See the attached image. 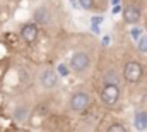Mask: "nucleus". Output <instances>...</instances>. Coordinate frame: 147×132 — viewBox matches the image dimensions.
I'll return each instance as SVG.
<instances>
[{
	"label": "nucleus",
	"instance_id": "nucleus-1",
	"mask_svg": "<svg viewBox=\"0 0 147 132\" xmlns=\"http://www.w3.org/2000/svg\"><path fill=\"white\" fill-rule=\"evenodd\" d=\"M142 76H144V67L140 65L139 62L132 60V62L125 64V67H123V79L127 82L135 84V82H139L142 79Z\"/></svg>",
	"mask_w": 147,
	"mask_h": 132
},
{
	"label": "nucleus",
	"instance_id": "nucleus-2",
	"mask_svg": "<svg viewBox=\"0 0 147 132\" xmlns=\"http://www.w3.org/2000/svg\"><path fill=\"white\" fill-rule=\"evenodd\" d=\"M101 99L106 105H115L120 99V88L115 82H106L103 91H101Z\"/></svg>",
	"mask_w": 147,
	"mask_h": 132
},
{
	"label": "nucleus",
	"instance_id": "nucleus-3",
	"mask_svg": "<svg viewBox=\"0 0 147 132\" xmlns=\"http://www.w3.org/2000/svg\"><path fill=\"white\" fill-rule=\"evenodd\" d=\"M38 81H39V84H41L45 89H51V88L57 86L58 77H57V74H55L51 69H43V70L39 72V76H38Z\"/></svg>",
	"mask_w": 147,
	"mask_h": 132
},
{
	"label": "nucleus",
	"instance_id": "nucleus-4",
	"mask_svg": "<svg viewBox=\"0 0 147 132\" xmlns=\"http://www.w3.org/2000/svg\"><path fill=\"white\" fill-rule=\"evenodd\" d=\"M89 64H91L89 55L84 53V52H77V53H74L72 59H70V67H72L74 70H77V72L86 70V69L89 67Z\"/></svg>",
	"mask_w": 147,
	"mask_h": 132
},
{
	"label": "nucleus",
	"instance_id": "nucleus-5",
	"mask_svg": "<svg viewBox=\"0 0 147 132\" xmlns=\"http://www.w3.org/2000/svg\"><path fill=\"white\" fill-rule=\"evenodd\" d=\"M89 106V95L87 93H75L70 98V108L74 112H84Z\"/></svg>",
	"mask_w": 147,
	"mask_h": 132
},
{
	"label": "nucleus",
	"instance_id": "nucleus-6",
	"mask_svg": "<svg viewBox=\"0 0 147 132\" xmlns=\"http://www.w3.org/2000/svg\"><path fill=\"white\" fill-rule=\"evenodd\" d=\"M38 24L36 22H28V24H24L22 26V29H21V36H22V39L26 41V43H34L38 39Z\"/></svg>",
	"mask_w": 147,
	"mask_h": 132
},
{
	"label": "nucleus",
	"instance_id": "nucleus-7",
	"mask_svg": "<svg viewBox=\"0 0 147 132\" xmlns=\"http://www.w3.org/2000/svg\"><path fill=\"white\" fill-rule=\"evenodd\" d=\"M123 17H125V21L127 22H130V24H134V22H137L139 19H140V9L139 7H127L125 9V12H123Z\"/></svg>",
	"mask_w": 147,
	"mask_h": 132
},
{
	"label": "nucleus",
	"instance_id": "nucleus-8",
	"mask_svg": "<svg viewBox=\"0 0 147 132\" xmlns=\"http://www.w3.org/2000/svg\"><path fill=\"white\" fill-rule=\"evenodd\" d=\"M135 127L139 131L147 129V112H137L135 113Z\"/></svg>",
	"mask_w": 147,
	"mask_h": 132
},
{
	"label": "nucleus",
	"instance_id": "nucleus-9",
	"mask_svg": "<svg viewBox=\"0 0 147 132\" xmlns=\"http://www.w3.org/2000/svg\"><path fill=\"white\" fill-rule=\"evenodd\" d=\"M34 17H36V24H46V22L50 21V14H48V10H46V9H43V7L36 10Z\"/></svg>",
	"mask_w": 147,
	"mask_h": 132
},
{
	"label": "nucleus",
	"instance_id": "nucleus-10",
	"mask_svg": "<svg viewBox=\"0 0 147 132\" xmlns=\"http://www.w3.org/2000/svg\"><path fill=\"white\" fill-rule=\"evenodd\" d=\"M139 50L142 53H147V36H139Z\"/></svg>",
	"mask_w": 147,
	"mask_h": 132
},
{
	"label": "nucleus",
	"instance_id": "nucleus-11",
	"mask_svg": "<svg viewBox=\"0 0 147 132\" xmlns=\"http://www.w3.org/2000/svg\"><path fill=\"white\" fill-rule=\"evenodd\" d=\"M127 129L121 125V124H113V125H110L108 127V132H125Z\"/></svg>",
	"mask_w": 147,
	"mask_h": 132
},
{
	"label": "nucleus",
	"instance_id": "nucleus-12",
	"mask_svg": "<svg viewBox=\"0 0 147 132\" xmlns=\"http://www.w3.org/2000/svg\"><path fill=\"white\" fill-rule=\"evenodd\" d=\"M82 5H84L86 9H91V7H92V2H91V0H82Z\"/></svg>",
	"mask_w": 147,
	"mask_h": 132
},
{
	"label": "nucleus",
	"instance_id": "nucleus-13",
	"mask_svg": "<svg viewBox=\"0 0 147 132\" xmlns=\"http://www.w3.org/2000/svg\"><path fill=\"white\" fill-rule=\"evenodd\" d=\"M101 21H103V17H94V19H92L94 24H98V22H101Z\"/></svg>",
	"mask_w": 147,
	"mask_h": 132
},
{
	"label": "nucleus",
	"instance_id": "nucleus-14",
	"mask_svg": "<svg viewBox=\"0 0 147 132\" xmlns=\"http://www.w3.org/2000/svg\"><path fill=\"white\" fill-rule=\"evenodd\" d=\"M70 2H74V0H70Z\"/></svg>",
	"mask_w": 147,
	"mask_h": 132
}]
</instances>
